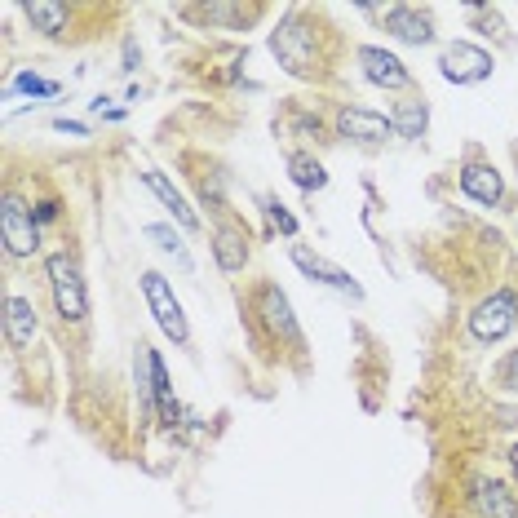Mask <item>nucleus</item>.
<instances>
[{"label":"nucleus","mask_w":518,"mask_h":518,"mask_svg":"<svg viewBox=\"0 0 518 518\" xmlns=\"http://www.w3.org/2000/svg\"><path fill=\"white\" fill-rule=\"evenodd\" d=\"M271 49H275V58L284 62L293 76H302V80H315L319 71V45H315V36H310V27L302 23V18H284V23L275 27V36H271Z\"/></svg>","instance_id":"obj_1"},{"label":"nucleus","mask_w":518,"mask_h":518,"mask_svg":"<svg viewBox=\"0 0 518 518\" xmlns=\"http://www.w3.org/2000/svg\"><path fill=\"white\" fill-rule=\"evenodd\" d=\"M49 288H54V302H58V315L80 324L89 315V297H85V279H80V266L76 257L67 253H54L49 257Z\"/></svg>","instance_id":"obj_2"},{"label":"nucleus","mask_w":518,"mask_h":518,"mask_svg":"<svg viewBox=\"0 0 518 518\" xmlns=\"http://www.w3.org/2000/svg\"><path fill=\"white\" fill-rule=\"evenodd\" d=\"M142 293H147V306H151L155 324H160V333L169 337L173 346H186V341H191V328H186V315H182L178 297H173L169 279L147 271V275H142Z\"/></svg>","instance_id":"obj_3"},{"label":"nucleus","mask_w":518,"mask_h":518,"mask_svg":"<svg viewBox=\"0 0 518 518\" xmlns=\"http://www.w3.org/2000/svg\"><path fill=\"white\" fill-rule=\"evenodd\" d=\"M0 240H5V248L14 257H31L40 248L36 213H31L18 195H5V209H0Z\"/></svg>","instance_id":"obj_4"},{"label":"nucleus","mask_w":518,"mask_h":518,"mask_svg":"<svg viewBox=\"0 0 518 518\" xmlns=\"http://www.w3.org/2000/svg\"><path fill=\"white\" fill-rule=\"evenodd\" d=\"M439 71H443V80H452V85H479V80L492 76V54H483L479 45L457 40V45L443 49Z\"/></svg>","instance_id":"obj_5"},{"label":"nucleus","mask_w":518,"mask_h":518,"mask_svg":"<svg viewBox=\"0 0 518 518\" xmlns=\"http://www.w3.org/2000/svg\"><path fill=\"white\" fill-rule=\"evenodd\" d=\"M514 319H518L514 293H496V297H488V302L470 315V333L479 341H501L514 328Z\"/></svg>","instance_id":"obj_6"},{"label":"nucleus","mask_w":518,"mask_h":518,"mask_svg":"<svg viewBox=\"0 0 518 518\" xmlns=\"http://www.w3.org/2000/svg\"><path fill=\"white\" fill-rule=\"evenodd\" d=\"M293 262H297V271L310 275V279H319V284H328V288H337V293H346V297H364V288L350 279V271H341V266H333L328 257H319V253H310L306 244H293Z\"/></svg>","instance_id":"obj_7"},{"label":"nucleus","mask_w":518,"mask_h":518,"mask_svg":"<svg viewBox=\"0 0 518 518\" xmlns=\"http://www.w3.org/2000/svg\"><path fill=\"white\" fill-rule=\"evenodd\" d=\"M386 31L395 40H403V45H430L434 40V18H430V9H417V5H390Z\"/></svg>","instance_id":"obj_8"},{"label":"nucleus","mask_w":518,"mask_h":518,"mask_svg":"<svg viewBox=\"0 0 518 518\" xmlns=\"http://www.w3.org/2000/svg\"><path fill=\"white\" fill-rule=\"evenodd\" d=\"M337 129L355 142H386L395 138V120L381 116V111H368V107H346L337 116Z\"/></svg>","instance_id":"obj_9"},{"label":"nucleus","mask_w":518,"mask_h":518,"mask_svg":"<svg viewBox=\"0 0 518 518\" xmlns=\"http://www.w3.org/2000/svg\"><path fill=\"white\" fill-rule=\"evenodd\" d=\"M359 67H364V76L372 80V85H381V89H403L408 85V67H403L395 54L377 49V45L359 49Z\"/></svg>","instance_id":"obj_10"},{"label":"nucleus","mask_w":518,"mask_h":518,"mask_svg":"<svg viewBox=\"0 0 518 518\" xmlns=\"http://www.w3.org/2000/svg\"><path fill=\"white\" fill-rule=\"evenodd\" d=\"M257 310H262L266 328H271L275 337H288V341H297V319H293V306H288V297L279 293L275 284H266L262 293H257Z\"/></svg>","instance_id":"obj_11"},{"label":"nucleus","mask_w":518,"mask_h":518,"mask_svg":"<svg viewBox=\"0 0 518 518\" xmlns=\"http://www.w3.org/2000/svg\"><path fill=\"white\" fill-rule=\"evenodd\" d=\"M474 505L483 518H518V496L501 479H479L474 483Z\"/></svg>","instance_id":"obj_12"},{"label":"nucleus","mask_w":518,"mask_h":518,"mask_svg":"<svg viewBox=\"0 0 518 518\" xmlns=\"http://www.w3.org/2000/svg\"><path fill=\"white\" fill-rule=\"evenodd\" d=\"M461 191L470 195V200H479V204H501L505 186H501V173H496L492 164H465L461 169Z\"/></svg>","instance_id":"obj_13"},{"label":"nucleus","mask_w":518,"mask_h":518,"mask_svg":"<svg viewBox=\"0 0 518 518\" xmlns=\"http://www.w3.org/2000/svg\"><path fill=\"white\" fill-rule=\"evenodd\" d=\"M36 333H40L36 306H31L27 297H5V337L14 341V346H31Z\"/></svg>","instance_id":"obj_14"},{"label":"nucleus","mask_w":518,"mask_h":518,"mask_svg":"<svg viewBox=\"0 0 518 518\" xmlns=\"http://www.w3.org/2000/svg\"><path fill=\"white\" fill-rule=\"evenodd\" d=\"M142 182H147L151 191L160 195V204H164V209H169L173 217H178V222L186 226V231H195V226H200V217H195V209L182 200V191H178V186H173L169 178H164L160 169H147V173H142Z\"/></svg>","instance_id":"obj_15"},{"label":"nucleus","mask_w":518,"mask_h":518,"mask_svg":"<svg viewBox=\"0 0 518 518\" xmlns=\"http://www.w3.org/2000/svg\"><path fill=\"white\" fill-rule=\"evenodd\" d=\"M213 253H217V266H222L226 275L244 271V262H248V244H244V235H240V231H217Z\"/></svg>","instance_id":"obj_16"},{"label":"nucleus","mask_w":518,"mask_h":518,"mask_svg":"<svg viewBox=\"0 0 518 518\" xmlns=\"http://www.w3.org/2000/svg\"><path fill=\"white\" fill-rule=\"evenodd\" d=\"M390 120H395L399 138H421V133H426V124H430V111H426V102H421V98H408V102H399Z\"/></svg>","instance_id":"obj_17"},{"label":"nucleus","mask_w":518,"mask_h":518,"mask_svg":"<svg viewBox=\"0 0 518 518\" xmlns=\"http://www.w3.org/2000/svg\"><path fill=\"white\" fill-rule=\"evenodd\" d=\"M288 178H293L302 191H319V186H328V173H324V164L315 160V155H288Z\"/></svg>","instance_id":"obj_18"},{"label":"nucleus","mask_w":518,"mask_h":518,"mask_svg":"<svg viewBox=\"0 0 518 518\" xmlns=\"http://www.w3.org/2000/svg\"><path fill=\"white\" fill-rule=\"evenodd\" d=\"M147 240H155V244H160V248H164V253H169V257H173V262H178V266H182V271H186V275H191V271H195L191 253H186V244L178 240V235H173V226H160V222H155V226H147Z\"/></svg>","instance_id":"obj_19"},{"label":"nucleus","mask_w":518,"mask_h":518,"mask_svg":"<svg viewBox=\"0 0 518 518\" xmlns=\"http://www.w3.org/2000/svg\"><path fill=\"white\" fill-rule=\"evenodd\" d=\"M27 18H31V23H36L40 31L58 36L62 23H67V5H54V0H31V5H27Z\"/></svg>","instance_id":"obj_20"},{"label":"nucleus","mask_w":518,"mask_h":518,"mask_svg":"<svg viewBox=\"0 0 518 518\" xmlns=\"http://www.w3.org/2000/svg\"><path fill=\"white\" fill-rule=\"evenodd\" d=\"M14 93H36V98H54L58 85H54V80H40V76H31V71H23V76L14 80Z\"/></svg>","instance_id":"obj_21"},{"label":"nucleus","mask_w":518,"mask_h":518,"mask_svg":"<svg viewBox=\"0 0 518 518\" xmlns=\"http://www.w3.org/2000/svg\"><path fill=\"white\" fill-rule=\"evenodd\" d=\"M271 222H275L284 235H297V217L284 213V204H275V200H271Z\"/></svg>","instance_id":"obj_22"},{"label":"nucleus","mask_w":518,"mask_h":518,"mask_svg":"<svg viewBox=\"0 0 518 518\" xmlns=\"http://www.w3.org/2000/svg\"><path fill=\"white\" fill-rule=\"evenodd\" d=\"M501 386L518 390V350H510V359H505V364H501Z\"/></svg>","instance_id":"obj_23"},{"label":"nucleus","mask_w":518,"mask_h":518,"mask_svg":"<svg viewBox=\"0 0 518 518\" xmlns=\"http://www.w3.org/2000/svg\"><path fill=\"white\" fill-rule=\"evenodd\" d=\"M58 133H71V138H85V124H80V120H58Z\"/></svg>","instance_id":"obj_24"},{"label":"nucleus","mask_w":518,"mask_h":518,"mask_svg":"<svg viewBox=\"0 0 518 518\" xmlns=\"http://www.w3.org/2000/svg\"><path fill=\"white\" fill-rule=\"evenodd\" d=\"M54 217H58V204H54V200H45V204L36 209V222H54Z\"/></svg>","instance_id":"obj_25"},{"label":"nucleus","mask_w":518,"mask_h":518,"mask_svg":"<svg viewBox=\"0 0 518 518\" xmlns=\"http://www.w3.org/2000/svg\"><path fill=\"white\" fill-rule=\"evenodd\" d=\"M514 465H518V443H514Z\"/></svg>","instance_id":"obj_26"}]
</instances>
